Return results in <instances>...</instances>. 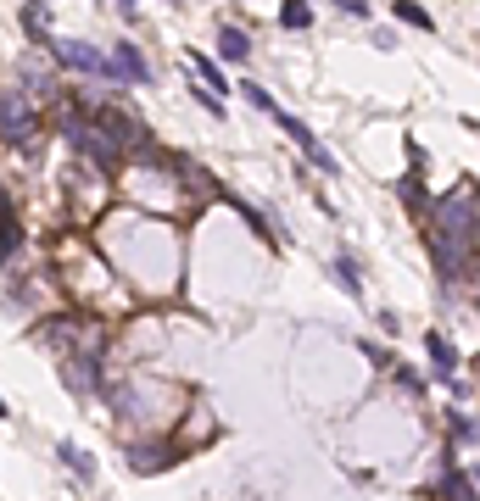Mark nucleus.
Masks as SVG:
<instances>
[{
  "mask_svg": "<svg viewBox=\"0 0 480 501\" xmlns=\"http://www.w3.org/2000/svg\"><path fill=\"white\" fill-rule=\"evenodd\" d=\"M397 195H402V207H408V212H430V207H436L419 173H413V179H402V184H397Z\"/></svg>",
  "mask_w": 480,
  "mask_h": 501,
  "instance_id": "4468645a",
  "label": "nucleus"
},
{
  "mask_svg": "<svg viewBox=\"0 0 480 501\" xmlns=\"http://www.w3.org/2000/svg\"><path fill=\"white\" fill-rule=\"evenodd\" d=\"M313 23V12H307V0H285L279 6V28H291V33H302Z\"/></svg>",
  "mask_w": 480,
  "mask_h": 501,
  "instance_id": "6ab92c4d",
  "label": "nucleus"
},
{
  "mask_svg": "<svg viewBox=\"0 0 480 501\" xmlns=\"http://www.w3.org/2000/svg\"><path fill=\"white\" fill-rule=\"evenodd\" d=\"M391 17H397V23H408V28H419V33H436V17L419 6V0H397Z\"/></svg>",
  "mask_w": 480,
  "mask_h": 501,
  "instance_id": "f8f14e48",
  "label": "nucleus"
},
{
  "mask_svg": "<svg viewBox=\"0 0 480 501\" xmlns=\"http://www.w3.org/2000/svg\"><path fill=\"white\" fill-rule=\"evenodd\" d=\"M218 56H223V61H246V56H251V33L235 28V23H223V28H218Z\"/></svg>",
  "mask_w": 480,
  "mask_h": 501,
  "instance_id": "1a4fd4ad",
  "label": "nucleus"
},
{
  "mask_svg": "<svg viewBox=\"0 0 480 501\" xmlns=\"http://www.w3.org/2000/svg\"><path fill=\"white\" fill-rule=\"evenodd\" d=\"M268 117H274V123H279V128H285V134H291V140L302 145V156H307V151L318 145V134H313V128H307L302 117H291V112H285V107H279V100H274V112H268Z\"/></svg>",
  "mask_w": 480,
  "mask_h": 501,
  "instance_id": "9d476101",
  "label": "nucleus"
},
{
  "mask_svg": "<svg viewBox=\"0 0 480 501\" xmlns=\"http://www.w3.org/2000/svg\"><path fill=\"white\" fill-rule=\"evenodd\" d=\"M0 418H6V401H0Z\"/></svg>",
  "mask_w": 480,
  "mask_h": 501,
  "instance_id": "a878e982",
  "label": "nucleus"
},
{
  "mask_svg": "<svg viewBox=\"0 0 480 501\" xmlns=\"http://www.w3.org/2000/svg\"><path fill=\"white\" fill-rule=\"evenodd\" d=\"M184 61H190V73H196L212 95H230V73H223V67L212 61V56H202V51H184Z\"/></svg>",
  "mask_w": 480,
  "mask_h": 501,
  "instance_id": "6e6552de",
  "label": "nucleus"
},
{
  "mask_svg": "<svg viewBox=\"0 0 480 501\" xmlns=\"http://www.w3.org/2000/svg\"><path fill=\"white\" fill-rule=\"evenodd\" d=\"M307 162H313V167H318V173H325V179H335V173H341V162H335V156H330L325 145H313V151H307Z\"/></svg>",
  "mask_w": 480,
  "mask_h": 501,
  "instance_id": "4be33fe9",
  "label": "nucleus"
},
{
  "mask_svg": "<svg viewBox=\"0 0 480 501\" xmlns=\"http://www.w3.org/2000/svg\"><path fill=\"white\" fill-rule=\"evenodd\" d=\"M335 279H341V290L346 295H363V274H358V256H352V251H335Z\"/></svg>",
  "mask_w": 480,
  "mask_h": 501,
  "instance_id": "9b49d317",
  "label": "nucleus"
},
{
  "mask_svg": "<svg viewBox=\"0 0 480 501\" xmlns=\"http://www.w3.org/2000/svg\"><path fill=\"white\" fill-rule=\"evenodd\" d=\"M240 100H251V107H258V112H263V117H268V112H274V95H268V89H263V84H251V79H246V84H240Z\"/></svg>",
  "mask_w": 480,
  "mask_h": 501,
  "instance_id": "412c9836",
  "label": "nucleus"
},
{
  "mask_svg": "<svg viewBox=\"0 0 480 501\" xmlns=\"http://www.w3.org/2000/svg\"><path fill=\"white\" fill-rule=\"evenodd\" d=\"M397 390H408V395H413V401H419V395H425V390H430V379H425V374H419V367H397Z\"/></svg>",
  "mask_w": 480,
  "mask_h": 501,
  "instance_id": "aec40b11",
  "label": "nucleus"
},
{
  "mask_svg": "<svg viewBox=\"0 0 480 501\" xmlns=\"http://www.w3.org/2000/svg\"><path fill=\"white\" fill-rule=\"evenodd\" d=\"M168 462H174V446H163V441H146V446H129V468H135V474H163Z\"/></svg>",
  "mask_w": 480,
  "mask_h": 501,
  "instance_id": "423d86ee",
  "label": "nucleus"
},
{
  "mask_svg": "<svg viewBox=\"0 0 480 501\" xmlns=\"http://www.w3.org/2000/svg\"><path fill=\"white\" fill-rule=\"evenodd\" d=\"M118 12H123V17H135V0H118Z\"/></svg>",
  "mask_w": 480,
  "mask_h": 501,
  "instance_id": "b1692460",
  "label": "nucleus"
},
{
  "mask_svg": "<svg viewBox=\"0 0 480 501\" xmlns=\"http://www.w3.org/2000/svg\"><path fill=\"white\" fill-rule=\"evenodd\" d=\"M79 107V100H61V140H68L84 162H95V167H101V173H118V162H123V145L112 140V134H107V123L101 117H84V112H73Z\"/></svg>",
  "mask_w": 480,
  "mask_h": 501,
  "instance_id": "f257e3e1",
  "label": "nucleus"
},
{
  "mask_svg": "<svg viewBox=\"0 0 480 501\" xmlns=\"http://www.w3.org/2000/svg\"><path fill=\"white\" fill-rule=\"evenodd\" d=\"M34 134H40V112L28 107V100H17V95H0V140L28 145Z\"/></svg>",
  "mask_w": 480,
  "mask_h": 501,
  "instance_id": "7ed1b4c3",
  "label": "nucleus"
},
{
  "mask_svg": "<svg viewBox=\"0 0 480 501\" xmlns=\"http://www.w3.org/2000/svg\"><path fill=\"white\" fill-rule=\"evenodd\" d=\"M447 441H458V446H475L480 441V423L469 413H447Z\"/></svg>",
  "mask_w": 480,
  "mask_h": 501,
  "instance_id": "dca6fc26",
  "label": "nucleus"
},
{
  "mask_svg": "<svg viewBox=\"0 0 480 501\" xmlns=\"http://www.w3.org/2000/svg\"><path fill=\"white\" fill-rule=\"evenodd\" d=\"M23 33L34 45H51V28H45V6H40V0H28V6H23Z\"/></svg>",
  "mask_w": 480,
  "mask_h": 501,
  "instance_id": "2eb2a0df",
  "label": "nucleus"
},
{
  "mask_svg": "<svg viewBox=\"0 0 480 501\" xmlns=\"http://www.w3.org/2000/svg\"><path fill=\"white\" fill-rule=\"evenodd\" d=\"M335 6H341V12H346V17H358V23H363V17H369V0H335Z\"/></svg>",
  "mask_w": 480,
  "mask_h": 501,
  "instance_id": "5701e85b",
  "label": "nucleus"
},
{
  "mask_svg": "<svg viewBox=\"0 0 480 501\" xmlns=\"http://www.w3.org/2000/svg\"><path fill=\"white\" fill-rule=\"evenodd\" d=\"M112 61H118V73H123V84H151V67H146L140 45H129V40H123V45L112 51Z\"/></svg>",
  "mask_w": 480,
  "mask_h": 501,
  "instance_id": "0eeeda50",
  "label": "nucleus"
},
{
  "mask_svg": "<svg viewBox=\"0 0 480 501\" xmlns=\"http://www.w3.org/2000/svg\"><path fill=\"white\" fill-rule=\"evenodd\" d=\"M469 479H475V490H480V468H469Z\"/></svg>",
  "mask_w": 480,
  "mask_h": 501,
  "instance_id": "393cba45",
  "label": "nucleus"
},
{
  "mask_svg": "<svg viewBox=\"0 0 480 501\" xmlns=\"http://www.w3.org/2000/svg\"><path fill=\"white\" fill-rule=\"evenodd\" d=\"M101 123H107V134L123 145V156H140L146 145H151V134H146V123L140 117H129L123 107H101Z\"/></svg>",
  "mask_w": 480,
  "mask_h": 501,
  "instance_id": "20e7f679",
  "label": "nucleus"
},
{
  "mask_svg": "<svg viewBox=\"0 0 480 501\" xmlns=\"http://www.w3.org/2000/svg\"><path fill=\"white\" fill-rule=\"evenodd\" d=\"M45 51H51V61L73 67V73H89V79H118V84H123L118 61H112V56H101V51H95L89 40H51Z\"/></svg>",
  "mask_w": 480,
  "mask_h": 501,
  "instance_id": "f03ea898",
  "label": "nucleus"
},
{
  "mask_svg": "<svg viewBox=\"0 0 480 501\" xmlns=\"http://www.w3.org/2000/svg\"><path fill=\"white\" fill-rule=\"evenodd\" d=\"M56 457H61V462H68V468H73V474H79V479H95V462H89V451H79L73 441H61V446H56Z\"/></svg>",
  "mask_w": 480,
  "mask_h": 501,
  "instance_id": "a211bd4d",
  "label": "nucleus"
},
{
  "mask_svg": "<svg viewBox=\"0 0 480 501\" xmlns=\"http://www.w3.org/2000/svg\"><path fill=\"white\" fill-rule=\"evenodd\" d=\"M0 251H6V256L23 251V228H17V212L12 207H0Z\"/></svg>",
  "mask_w": 480,
  "mask_h": 501,
  "instance_id": "f3484780",
  "label": "nucleus"
},
{
  "mask_svg": "<svg viewBox=\"0 0 480 501\" xmlns=\"http://www.w3.org/2000/svg\"><path fill=\"white\" fill-rule=\"evenodd\" d=\"M441 501H475V479L458 474L453 462H447V474H441Z\"/></svg>",
  "mask_w": 480,
  "mask_h": 501,
  "instance_id": "ddd939ff",
  "label": "nucleus"
},
{
  "mask_svg": "<svg viewBox=\"0 0 480 501\" xmlns=\"http://www.w3.org/2000/svg\"><path fill=\"white\" fill-rule=\"evenodd\" d=\"M425 351H430V379L453 390V385H458V351H453V340H447L441 329H430V334H425Z\"/></svg>",
  "mask_w": 480,
  "mask_h": 501,
  "instance_id": "39448f33",
  "label": "nucleus"
}]
</instances>
